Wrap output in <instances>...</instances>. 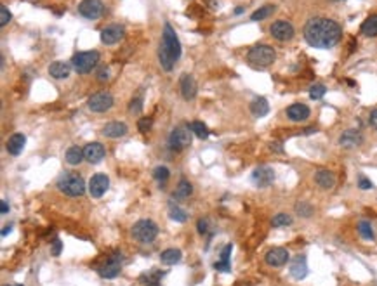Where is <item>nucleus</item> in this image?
<instances>
[{"label":"nucleus","mask_w":377,"mask_h":286,"mask_svg":"<svg viewBox=\"0 0 377 286\" xmlns=\"http://www.w3.org/2000/svg\"><path fill=\"white\" fill-rule=\"evenodd\" d=\"M342 30L334 19L329 18H313L304 26V39L311 47L330 49L339 44Z\"/></svg>","instance_id":"obj_1"},{"label":"nucleus","mask_w":377,"mask_h":286,"mask_svg":"<svg viewBox=\"0 0 377 286\" xmlns=\"http://www.w3.org/2000/svg\"><path fill=\"white\" fill-rule=\"evenodd\" d=\"M179 57H181V42L177 39L174 28L169 23H165L164 33H162V42L159 47V59L162 68L165 72H171Z\"/></svg>","instance_id":"obj_2"},{"label":"nucleus","mask_w":377,"mask_h":286,"mask_svg":"<svg viewBox=\"0 0 377 286\" xmlns=\"http://www.w3.org/2000/svg\"><path fill=\"white\" fill-rule=\"evenodd\" d=\"M275 59H276L275 49L264 44L254 45L247 54V61L254 66V68H268L269 64L275 63Z\"/></svg>","instance_id":"obj_3"},{"label":"nucleus","mask_w":377,"mask_h":286,"mask_svg":"<svg viewBox=\"0 0 377 286\" xmlns=\"http://www.w3.org/2000/svg\"><path fill=\"white\" fill-rule=\"evenodd\" d=\"M57 189L68 196H82L85 193V182L78 173L66 172L57 179Z\"/></svg>","instance_id":"obj_4"},{"label":"nucleus","mask_w":377,"mask_h":286,"mask_svg":"<svg viewBox=\"0 0 377 286\" xmlns=\"http://www.w3.org/2000/svg\"><path fill=\"white\" fill-rule=\"evenodd\" d=\"M156 234H159V227L150 219H141L132 226V238L143 244L151 243L156 238Z\"/></svg>","instance_id":"obj_5"},{"label":"nucleus","mask_w":377,"mask_h":286,"mask_svg":"<svg viewBox=\"0 0 377 286\" xmlns=\"http://www.w3.org/2000/svg\"><path fill=\"white\" fill-rule=\"evenodd\" d=\"M98 61H99L98 51H85V52H78L72 57V66L78 73L84 75L92 72V68H96Z\"/></svg>","instance_id":"obj_6"},{"label":"nucleus","mask_w":377,"mask_h":286,"mask_svg":"<svg viewBox=\"0 0 377 286\" xmlns=\"http://www.w3.org/2000/svg\"><path fill=\"white\" fill-rule=\"evenodd\" d=\"M192 134L190 127H176L169 135V148L172 151H183L192 144Z\"/></svg>","instance_id":"obj_7"},{"label":"nucleus","mask_w":377,"mask_h":286,"mask_svg":"<svg viewBox=\"0 0 377 286\" xmlns=\"http://www.w3.org/2000/svg\"><path fill=\"white\" fill-rule=\"evenodd\" d=\"M122 271V254L110 255L108 259L98 267V274L105 279H113Z\"/></svg>","instance_id":"obj_8"},{"label":"nucleus","mask_w":377,"mask_h":286,"mask_svg":"<svg viewBox=\"0 0 377 286\" xmlns=\"http://www.w3.org/2000/svg\"><path fill=\"white\" fill-rule=\"evenodd\" d=\"M87 104H89V110H92L94 113H105V111L113 106V95L108 92L92 94L89 97V101H87Z\"/></svg>","instance_id":"obj_9"},{"label":"nucleus","mask_w":377,"mask_h":286,"mask_svg":"<svg viewBox=\"0 0 377 286\" xmlns=\"http://www.w3.org/2000/svg\"><path fill=\"white\" fill-rule=\"evenodd\" d=\"M105 11L101 0H82L78 4V14L85 19H98Z\"/></svg>","instance_id":"obj_10"},{"label":"nucleus","mask_w":377,"mask_h":286,"mask_svg":"<svg viewBox=\"0 0 377 286\" xmlns=\"http://www.w3.org/2000/svg\"><path fill=\"white\" fill-rule=\"evenodd\" d=\"M87 188H89V193L92 198H101L108 191V188H110V179H108V175H105V173H96V175L90 177Z\"/></svg>","instance_id":"obj_11"},{"label":"nucleus","mask_w":377,"mask_h":286,"mask_svg":"<svg viewBox=\"0 0 377 286\" xmlns=\"http://www.w3.org/2000/svg\"><path fill=\"white\" fill-rule=\"evenodd\" d=\"M269 33L273 39L280 40V42H287L294 37V26L289 21H275L269 26Z\"/></svg>","instance_id":"obj_12"},{"label":"nucleus","mask_w":377,"mask_h":286,"mask_svg":"<svg viewBox=\"0 0 377 286\" xmlns=\"http://www.w3.org/2000/svg\"><path fill=\"white\" fill-rule=\"evenodd\" d=\"M250 179L258 188H268V186H271L273 181H275V172L269 167H258L252 172Z\"/></svg>","instance_id":"obj_13"},{"label":"nucleus","mask_w":377,"mask_h":286,"mask_svg":"<svg viewBox=\"0 0 377 286\" xmlns=\"http://www.w3.org/2000/svg\"><path fill=\"white\" fill-rule=\"evenodd\" d=\"M123 33H125L123 31V26H120V24H110V26L101 30V42L106 45H113L123 39Z\"/></svg>","instance_id":"obj_14"},{"label":"nucleus","mask_w":377,"mask_h":286,"mask_svg":"<svg viewBox=\"0 0 377 286\" xmlns=\"http://www.w3.org/2000/svg\"><path fill=\"white\" fill-rule=\"evenodd\" d=\"M264 260H266V264L271 265V267H281V265H285L289 262V252L280 246L271 248V250H268V254L264 255Z\"/></svg>","instance_id":"obj_15"},{"label":"nucleus","mask_w":377,"mask_h":286,"mask_svg":"<svg viewBox=\"0 0 377 286\" xmlns=\"http://www.w3.org/2000/svg\"><path fill=\"white\" fill-rule=\"evenodd\" d=\"M84 156L90 165H98L105 158V148L99 142H90L84 148Z\"/></svg>","instance_id":"obj_16"},{"label":"nucleus","mask_w":377,"mask_h":286,"mask_svg":"<svg viewBox=\"0 0 377 286\" xmlns=\"http://www.w3.org/2000/svg\"><path fill=\"white\" fill-rule=\"evenodd\" d=\"M179 89H181V95H183L186 101H190V99H193L197 95V82H195V78L190 73H184L181 77Z\"/></svg>","instance_id":"obj_17"},{"label":"nucleus","mask_w":377,"mask_h":286,"mask_svg":"<svg viewBox=\"0 0 377 286\" xmlns=\"http://www.w3.org/2000/svg\"><path fill=\"white\" fill-rule=\"evenodd\" d=\"M311 111L306 104H301V102H296V104H291L287 108V118L292 120V122H304V120L309 118Z\"/></svg>","instance_id":"obj_18"},{"label":"nucleus","mask_w":377,"mask_h":286,"mask_svg":"<svg viewBox=\"0 0 377 286\" xmlns=\"http://www.w3.org/2000/svg\"><path fill=\"white\" fill-rule=\"evenodd\" d=\"M291 276L294 279H304L308 276V264H306L304 255H297L296 259L291 262V269H289Z\"/></svg>","instance_id":"obj_19"},{"label":"nucleus","mask_w":377,"mask_h":286,"mask_svg":"<svg viewBox=\"0 0 377 286\" xmlns=\"http://www.w3.org/2000/svg\"><path fill=\"white\" fill-rule=\"evenodd\" d=\"M362 142H363V135L360 134L358 130H353V128L342 132V135L339 137V144H341L342 148H356Z\"/></svg>","instance_id":"obj_20"},{"label":"nucleus","mask_w":377,"mask_h":286,"mask_svg":"<svg viewBox=\"0 0 377 286\" xmlns=\"http://www.w3.org/2000/svg\"><path fill=\"white\" fill-rule=\"evenodd\" d=\"M315 182H317L322 189H332L335 186V175H334V172H330V170L320 168L315 172Z\"/></svg>","instance_id":"obj_21"},{"label":"nucleus","mask_w":377,"mask_h":286,"mask_svg":"<svg viewBox=\"0 0 377 286\" xmlns=\"http://www.w3.org/2000/svg\"><path fill=\"white\" fill-rule=\"evenodd\" d=\"M125 134H127V125L122 122H110L103 127V135H105V137L117 139V137H122V135H125Z\"/></svg>","instance_id":"obj_22"},{"label":"nucleus","mask_w":377,"mask_h":286,"mask_svg":"<svg viewBox=\"0 0 377 286\" xmlns=\"http://www.w3.org/2000/svg\"><path fill=\"white\" fill-rule=\"evenodd\" d=\"M24 144H26V137L23 134H12L9 139H7V151L11 153L12 156H18L19 153L24 149Z\"/></svg>","instance_id":"obj_23"},{"label":"nucleus","mask_w":377,"mask_h":286,"mask_svg":"<svg viewBox=\"0 0 377 286\" xmlns=\"http://www.w3.org/2000/svg\"><path fill=\"white\" fill-rule=\"evenodd\" d=\"M231 252H233V244L228 243L226 246L223 248V252H221V260L214 264V269H215V271H221V272H230V271H231V264H230Z\"/></svg>","instance_id":"obj_24"},{"label":"nucleus","mask_w":377,"mask_h":286,"mask_svg":"<svg viewBox=\"0 0 377 286\" xmlns=\"http://www.w3.org/2000/svg\"><path fill=\"white\" fill-rule=\"evenodd\" d=\"M70 64L66 63H61V61H56V63H52L49 66V75H51L52 78H56V80H63V78H68L70 77Z\"/></svg>","instance_id":"obj_25"},{"label":"nucleus","mask_w":377,"mask_h":286,"mask_svg":"<svg viewBox=\"0 0 377 286\" xmlns=\"http://www.w3.org/2000/svg\"><path fill=\"white\" fill-rule=\"evenodd\" d=\"M250 111L256 118H263L269 113V104L264 97H256L254 101L250 102Z\"/></svg>","instance_id":"obj_26"},{"label":"nucleus","mask_w":377,"mask_h":286,"mask_svg":"<svg viewBox=\"0 0 377 286\" xmlns=\"http://www.w3.org/2000/svg\"><path fill=\"white\" fill-rule=\"evenodd\" d=\"M65 158H66V163H68V165H73V167H75V165H80L82 161L85 160L84 149L78 148V146H72V148L68 149V151H66Z\"/></svg>","instance_id":"obj_27"},{"label":"nucleus","mask_w":377,"mask_h":286,"mask_svg":"<svg viewBox=\"0 0 377 286\" xmlns=\"http://www.w3.org/2000/svg\"><path fill=\"white\" fill-rule=\"evenodd\" d=\"M192 193H193V186L190 184L188 181L181 179L179 184L176 186V191H174L172 196L176 198V200H186V198L192 196Z\"/></svg>","instance_id":"obj_28"},{"label":"nucleus","mask_w":377,"mask_h":286,"mask_svg":"<svg viewBox=\"0 0 377 286\" xmlns=\"http://www.w3.org/2000/svg\"><path fill=\"white\" fill-rule=\"evenodd\" d=\"M160 260L165 265L177 264L181 260V250H177V248H167V250H164L160 254Z\"/></svg>","instance_id":"obj_29"},{"label":"nucleus","mask_w":377,"mask_h":286,"mask_svg":"<svg viewBox=\"0 0 377 286\" xmlns=\"http://www.w3.org/2000/svg\"><path fill=\"white\" fill-rule=\"evenodd\" d=\"M360 31H362L365 37H377V14L368 16L365 21L362 23Z\"/></svg>","instance_id":"obj_30"},{"label":"nucleus","mask_w":377,"mask_h":286,"mask_svg":"<svg viewBox=\"0 0 377 286\" xmlns=\"http://www.w3.org/2000/svg\"><path fill=\"white\" fill-rule=\"evenodd\" d=\"M275 9H276V7L273 6V4H266V6L259 7L258 11H254V12H252L250 19H252V21H263V19L269 18V16H271L273 12H275Z\"/></svg>","instance_id":"obj_31"},{"label":"nucleus","mask_w":377,"mask_h":286,"mask_svg":"<svg viewBox=\"0 0 377 286\" xmlns=\"http://www.w3.org/2000/svg\"><path fill=\"white\" fill-rule=\"evenodd\" d=\"M358 233L363 239H374V229H372V224L368 221H360L358 222Z\"/></svg>","instance_id":"obj_32"},{"label":"nucleus","mask_w":377,"mask_h":286,"mask_svg":"<svg viewBox=\"0 0 377 286\" xmlns=\"http://www.w3.org/2000/svg\"><path fill=\"white\" fill-rule=\"evenodd\" d=\"M190 128H192V132H193V134L197 135L198 139H202V140L209 137V134H210V132H209V128H207V127H205L202 122H193L192 125H190Z\"/></svg>","instance_id":"obj_33"},{"label":"nucleus","mask_w":377,"mask_h":286,"mask_svg":"<svg viewBox=\"0 0 377 286\" xmlns=\"http://www.w3.org/2000/svg\"><path fill=\"white\" fill-rule=\"evenodd\" d=\"M273 227H287L292 224V217L289 213H276L275 217H273Z\"/></svg>","instance_id":"obj_34"},{"label":"nucleus","mask_w":377,"mask_h":286,"mask_svg":"<svg viewBox=\"0 0 377 286\" xmlns=\"http://www.w3.org/2000/svg\"><path fill=\"white\" fill-rule=\"evenodd\" d=\"M169 213H171V219L172 221H176V222H186L188 221V213L184 212L183 208H179V206H171V210H169Z\"/></svg>","instance_id":"obj_35"},{"label":"nucleus","mask_w":377,"mask_h":286,"mask_svg":"<svg viewBox=\"0 0 377 286\" xmlns=\"http://www.w3.org/2000/svg\"><path fill=\"white\" fill-rule=\"evenodd\" d=\"M296 212H297V215H301V217H311L313 215V212H315V208L309 203H306V201H299L296 205Z\"/></svg>","instance_id":"obj_36"},{"label":"nucleus","mask_w":377,"mask_h":286,"mask_svg":"<svg viewBox=\"0 0 377 286\" xmlns=\"http://www.w3.org/2000/svg\"><path fill=\"white\" fill-rule=\"evenodd\" d=\"M169 175H171V172H169V168L167 167H156L155 170H153V177H155L156 181L160 182H165L169 179Z\"/></svg>","instance_id":"obj_37"},{"label":"nucleus","mask_w":377,"mask_h":286,"mask_svg":"<svg viewBox=\"0 0 377 286\" xmlns=\"http://www.w3.org/2000/svg\"><path fill=\"white\" fill-rule=\"evenodd\" d=\"M325 92H327V89H325V85H322V84H317V85H313L311 89H309V97L311 99H322L323 95H325Z\"/></svg>","instance_id":"obj_38"},{"label":"nucleus","mask_w":377,"mask_h":286,"mask_svg":"<svg viewBox=\"0 0 377 286\" xmlns=\"http://www.w3.org/2000/svg\"><path fill=\"white\" fill-rule=\"evenodd\" d=\"M151 125H153V120H151V118H148V117L139 118V122H138L139 132H148V130L151 128Z\"/></svg>","instance_id":"obj_39"},{"label":"nucleus","mask_w":377,"mask_h":286,"mask_svg":"<svg viewBox=\"0 0 377 286\" xmlns=\"http://www.w3.org/2000/svg\"><path fill=\"white\" fill-rule=\"evenodd\" d=\"M141 110H143V101H141V97H136L131 101V106H129V111L131 113H141Z\"/></svg>","instance_id":"obj_40"},{"label":"nucleus","mask_w":377,"mask_h":286,"mask_svg":"<svg viewBox=\"0 0 377 286\" xmlns=\"http://www.w3.org/2000/svg\"><path fill=\"white\" fill-rule=\"evenodd\" d=\"M9 21H11V12H9V9H7L6 6H2V7H0V24H2V26H6Z\"/></svg>","instance_id":"obj_41"},{"label":"nucleus","mask_w":377,"mask_h":286,"mask_svg":"<svg viewBox=\"0 0 377 286\" xmlns=\"http://www.w3.org/2000/svg\"><path fill=\"white\" fill-rule=\"evenodd\" d=\"M61 250H63V243L59 241V239H54L52 241V248H51V255L54 257H59L61 255Z\"/></svg>","instance_id":"obj_42"},{"label":"nucleus","mask_w":377,"mask_h":286,"mask_svg":"<svg viewBox=\"0 0 377 286\" xmlns=\"http://www.w3.org/2000/svg\"><path fill=\"white\" fill-rule=\"evenodd\" d=\"M197 227H198V233L200 234H207L209 233V219H200L197 224Z\"/></svg>","instance_id":"obj_43"},{"label":"nucleus","mask_w":377,"mask_h":286,"mask_svg":"<svg viewBox=\"0 0 377 286\" xmlns=\"http://www.w3.org/2000/svg\"><path fill=\"white\" fill-rule=\"evenodd\" d=\"M358 188L360 189H372V188H374V184H372V182L370 181H368L367 179V177H360V179H358Z\"/></svg>","instance_id":"obj_44"},{"label":"nucleus","mask_w":377,"mask_h":286,"mask_svg":"<svg viewBox=\"0 0 377 286\" xmlns=\"http://www.w3.org/2000/svg\"><path fill=\"white\" fill-rule=\"evenodd\" d=\"M368 123H370V125L377 130V110H374L370 113V117H368Z\"/></svg>","instance_id":"obj_45"},{"label":"nucleus","mask_w":377,"mask_h":286,"mask_svg":"<svg viewBox=\"0 0 377 286\" xmlns=\"http://www.w3.org/2000/svg\"><path fill=\"white\" fill-rule=\"evenodd\" d=\"M108 78H110V75H108V69H105V68L99 69V72H98V80L99 82H105V80H108Z\"/></svg>","instance_id":"obj_46"},{"label":"nucleus","mask_w":377,"mask_h":286,"mask_svg":"<svg viewBox=\"0 0 377 286\" xmlns=\"http://www.w3.org/2000/svg\"><path fill=\"white\" fill-rule=\"evenodd\" d=\"M273 149V151H276V153H284V148H281V144L280 142H271V146H269Z\"/></svg>","instance_id":"obj_47"},{"label":"nucleus","mask_w":377,"mask_h":286,"mask_svg":"<svg viewBox=\"0 0 377 286\" xmlns=\"http://www.w3.org/2000/svg\"><path fill=\"white\" fill-rule=\"evenodd\" d=\"M0 212H2V215L9 213V205H7L6 200H2V206H0Z\"/></svg>","instance_id":"obj_48"},{"label":"nucleus","mask_w":377,"mask_h":286,"mask_svg":"<svg viewBox=\"0 0 377 286\" xmlns=\"http://www.w3.org/2000/svg\"><path fill=\"white\" fill-rule=\"evenodd\" d=\"M11 231H12V226H6V227H4V229H2V236H4V238H6V236L9 234Z\"/></svg>","instance_id":"obj_49"},{"label":"nucleus","mask_w":377,"mask_h":286,"mask_svg":"<svg viewBox=\"0 0 377 286\" xmlns=\"http://www.w3.org/2000/svg\"><path fill=\"white\" fill-rule=\"evenodd\" d=\"M146 286H160V283H159V281H148V284Z\"/></svg>","instance_id":"obj_50"},{"label":"nucleus","mask_w":377,"mask_h":286,"mask_svg":"<svg viewBox=\"0 0 377 286\" xmlns=\"http://www.w3.org/2000/svg\"><path fill=\"white\" fill-rule=\"evenodd\" d=\"M242 12H243V9H242V7H238V9L235 11V14H242Z\"/></svg>","instance_id":"obj_51"},{"label":"nucleus","mask_w":377,"mask_h":286,"mask_svg":"<svg viewBox=\"0 0 377 286\" xmlns=\"http://www.w3.org/2000/svg\"><path fill=\"white\" fill-rule=\"evenodd\" d=\"M18 286H21V284H18Z\"/></svg>","instance_id":"obj_52"}]
</instances>
